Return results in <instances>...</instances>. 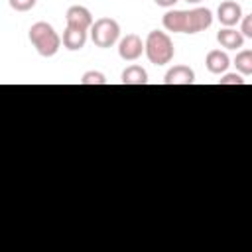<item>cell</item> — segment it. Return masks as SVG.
Returning a JSON list of instances; mask_svg holds the SVG:
<instances>
[{"label":"cell","mask_w":252,"mask_h":252,"mask_svg":"<svg viewBox=\"0 0 252 252\" xmlns=\"http://www.w3.org/2000/svg\"><path fill=\"white\" fill-rule=\"evenodd\" d=\"M142 53H146V41H142L140 35L128 33L118 41V55L124 61H136L142 57Z\"/></svg>","instance_id":"cell-5"},{"label":"cell","mask_w":252,"mask_h":252,"mask_svg":"<svg viewBox=\"0 0 252 252\" xmlns=\"http://www.w3.org/2000/svg\"><path fill=\"white\" fill-rule=\"evenodd\" d=\"M205 65H207V71H209V73H213V75H220V73H224V71L228 69L230 59H228V55H226L224 51H220V49H213V51L207 53V57H205Z\"/></svg>","instance_id":"cell-10"},{"label":"cell","mask_w":252,"mask_h":252,"mask_svg":"<svg viewBox=\"0 0 252 252\" xmlns=\"http://www.w3.org/2000/svg\"><path fill=\"white\" fill-rule=\"evenodd\" d=\"M106 77L100 71H87L81 77V85H106Z\"/></svg>","instance_id":"cell-14"},{"label":"cell","mask_w":252,"mask_h":252,"mask_svg":"<svg viewBox=\"0 0 252 252\" xmlns=\"http://www.w3.org/2000/svg\"><path fill=\"white\" fill-rule=\"evenodd\" d=\"M217 18L224 28H232L242 20V8L234 0H224L217 8Z\"/></svg>","instance_id":"cell-7"},{"label":"cell","mask_w":252,"mask_h":252,"mask_svg":"<svg viewBox=\"0 0 252 252\" xmlns=\"http://www.w3.org/2000/svg\"><path fill=\"white\" fill-rule=\"evenodd\" d=\"M161 24L167 32L173 33H199L211 28L213 12L209 8H191V10H169L163 14Z\"/></svg>","instance_id":"cell-1"},{"label":"cell","mask_w":252,"mask_h":252,"mask_svg":"<svg viewBox=\"0 0 252 252\" xmlns=\"http://www.w3.org/2000/svg\"><path fill=\"white\" fill-rule=\"evenodd\" d=\"M163 83L165 85H193L195 83V71L187 65H175L165 73Z\"/></svg>","instance_id":"cell-8"},{"label":"cell","mask_w":252,"mask_h":252,"mask_svg":"<svg viewBox=\"0 0 252 252\" xmlns=\"http://www.w3.org/2000/svg\"><path fill=\"white\" fill-rule=\"evenodd\" d=\"M175 55V47L171 37L165 32L159 30H152L146 37V57L150 63L154 65H165L173 59Z\"/></svg>","instance_id":"cell-3"},{"label":"cell","mask_w":252,"mask_h":252,"mask_svg":"<svg viewBox=\"0 0 252 252\" xmlns=\"http://www.w3.org/2000/svg\"><path fill=\"white\" fill-rule=\"evenodd\" d=\"M65 22H67V28H75V30H81V32H89L91 26L94 24L91 10L85 8V6H79V4L67 8Z\"/></svg>","instance_id":"cell-6"},{"label":"cell","mask_w":252,"mask_h":252,"mask_svg":"<svg viewBox=\"0 0 252 252\" xmlns=\"http://www.w3.org/2000/svg\"><path fill=\"white\" fill-rule=\"evenodd\" d=\"M85 43H87V32H81V30H75V28H65L63 45L69 51H79V49L85 47Z\"/></svg>","instance_id":"cell-11"},{"label":"cell","mask_w":252,"mask_h":252,"mask_svg":"<svg viewBox=\"0 0 252 252\" xmlns=\"http://www.w3.org/2000/svg\"><path fill=\"white\" fill-rule=\"evenodd\" d=\"M185 2H189V4H199L201 0H185Z\"/></svg>","instance_id":"cell-19"},{"label":"cell","mask_w":252,"mask_h":252,"mask_svg":"<svg viewBox=\"0 0 252 252\" xmlns=\"http://www.w3.org/2000/svg\"><path fill=\"white\" fill-rule=\"evenodd\" d=\"M120 81H122L124 85H146V83H148V73H146V69L140 67V65H130V67H126V69L122 71Z\"/></svg>","instance_id":"cell-12"},{"label":"cell","mask_w":252,"mask_h":252,"mask_svg":"<svg viewBox=\"0 0 252 252\" xmlns=\"http://www.w3.org/2000/svg\"><path fill=\"white\" fill-rule=\"evenodd\" d=\"M8 4L16 12H28L37 4V0H8Z\"/></svg>","instance_id":"cell-15"},{"label":"cell","mask_w":252,"mask_h":252,"mask_svg":"<svg viewBox=\"0 0 252 252\" xmlns=\"http://www.w3.org/2000/svg\"><path fill=\"white\" fill-rule=\"evenodd\" d=\"M28 37L41 57H53L61 47L59 33L47 22H35L28 32Z\"/></svg>","instance_id":"cell-2"},{"label":"cell","mask_w":252,"mask_h":252,"mask_svg":"<svg viewBox=\"0 0 252 252\" xmlns=\"http://www.w3.org/2000/svg\"><path fill=\"white\" fill-rule=\"evenodd\" d=\"M240 32H242L244 37H250V39H252V14L244 16V18L240 20Z\"/></svg>","instance_id":"cell-17"},{"label":"cell","mask_w":252,"mask_h":252,"mask_svg":"<svg viewBox=\"0 0 252 252\" xmlns=\"http://www.w3.org/2000/svg\"><path fill=\"white\" fill-rule=\"evenodd\" d=\"M219 85H244V79H242L240 73H226V75L219 81Z\"/></svg>","instance_id":"cell-16"},{"label":"cell","mask_w":252,"mask_h":252,"mask_svg":"<svg viewBox=\"0 0 252 252\" xmlns=\"http://www.w3.org/2000/svg\"><path fill=\"white\" fill-rule=\"evenodd\" d=\"M154 2H156L158 6H161V8H171L177 0H154Z\"/></svg>","instance_id":"cell-18"},{"label":"cell","mask_w":252,"mask_h":252,"mask_svg":"<svg viewBox=\"0 0 252 252\" xmlns=\"http://www.w3.org/2000/svg\"><path fill=\"white\" fill-rule=\"evenodd\" d=\"M234 67L240 75H252V51L250 49L238 51L234 57Z\"/></svg>","instance_id":"cell-13"},{"label":"cell","mask_w":252,"mask_h":252,"mask_svg":"<svg viewBox=\"0 0 252 252\" xmlns=\"http://www.w3.org/2000/svg\"><path fill=\"white\" fill-rule=\"evenodd\" d=\"M217 41L220 43V47L224 49H240L244 45V35L240 30L234 28H222L217 33Z\"/></svg>","instance_id":"cell-9"},{"label":"cell","mask_w":252,"mask_h":252,"mask_svg":"<svg viewBox=\"0 0 252 252\" xmlns=\"http://www.w3.org/2000/svg\"><path fill=\"white\" fill-rule=\"evenodd\" d=\"M91 39L96 47H112L120 39V26L112 18H98L91 26Z\"/></svg>","instance_id":"cell-4"}]
</instances>
